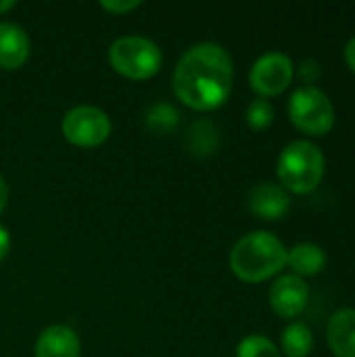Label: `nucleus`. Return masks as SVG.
Returning <instances> with one entry per match:
<instances>
[{
    "instance_id": "5",
    "label": "nucleus",
    "mask_w": 355,
    "mask_h": 357,
    "mask_svg": "<svg viewBox=\"0 0 355 357\" xmlns=\"http://www.w3.org/2000/svg\"><path fill=\"white\" fill-rule=\"evenodd\" d=\"M291 121L305 134L322 136L335 123V107L328 94L316 86H299L289 100Z\"/></svg>"
},
{
    "instance_id": "23",
    "label": "nucleus",
    "mask_w": 355,
    "mask_h": 357,
    "mask_svg": "<svg viewBox=\"0 0 355 357\" xmlns=\"http://www.w3.org/2000/svg\"><path fill=\"white\" fill-rule=\"evenodd\" d=\"M6 197H8L6 182H4V178L0 176V211H2V209H4V205H6Z\"/></svg>"
},
{
    "instance_id": "7",
    "label": "nucleus",
    "mask_w": 355,
    "mask_h": 357,
    "mask_svg": "<svg viewBox=\"0 0 355 357\" xmlns=\"http://www.w3.org/2000/svg\"><path fill=\"white\" fill-rule=\"evenodd\" d=\"M293 73H295V69L287 54L268 52L255 61L249 82H251L253 90L259 92L262 96H276L289 88Z\"/></svg>"
},
{
    "instance_id": "14",
    "label": "nucleus",
    "mask_w": 355,
    "mask_h": 357,
    "mask_svg": "<svg viewBox=\"0 0 355 357\" xmlns=\"http://www.w3.org/2000/svg\"><path fill=\"white\" fill-rule=\"evenodd\" d=\"M218 144H220V134H218V130H216V126L211 121L199 119L188 128L186 146H188V151L192 155H197V157L213 155L218 151Z\"/></svg>"
},
{
    "instance_id": "19",
    "label": "nucleus",
    "mask_w": 355,
    "mask_h": 357,
    "mask_svg": "<svg viewBox=\"0 0 355 357\" xmlns=\"http://www.w3.org/2000/svg\"><path fill=\"white\" fill-rule=\"evenodd\" d=\"M299 75L303 77L305 86H314V82H316V79H318V75H320V65H318L316 61L308 59V61H303V63H301V67H299Z\"/></svg>"
},
{
    "instance_id": "10",
    "label": "nucleus",
    "mask_w": 355,
    "mask_h": 357,
    "mask_svg": "<svg viewBox=\"0 0 355 357\" xmlns=\"http://www.w3.org/2000/svg\"><path fill=\"white\" fill-rule=\"evenodd\" d=\"M29 56V38L15 23H0V67L19 69Z\"/></svg>"
},
{
    "instance_id": "9",
    "label": "nucleus",
    "mask_w": 355,
    "mask_h": 357,
    "mask_svg": "<svg viewBox=\"0 0 355 357\" xmlns=\"http://www.w3.org/2000/svg\"><path fill=\"white\" fill-rule=\"evenodd\" d=\"M287 190L274 182H262L249 192V207L262 220H280L289 211Z\"/></svg>"
},
{
    "instance_id": "24",
    "label": "nucleus",
    "mask_w": 355,
    "mask_h": 357,
    "mask_svg": "<svg viewBox=\"0 0 355 357\" xmlns=\"http://www.w3.org/2000/svg\"><path fill=\"white\" fill-rule=\"evenodd\" d=\"M13 6H15V2H13V0H0V15H2V13H6V10H8V8H13Z\"/></svg>"
},
{
    "instance_id": "17",
    "label": "nucleus",
    "mask_w": 355,
    "mask_h": 357,
    "mask_svg": "<svg viewBox=\"0 0 355 357\" xmlns=\"http://www.w3.org/2000/svg\"><path fill=\"white\" fill-rule=\"evenodd\" d=\"M236 357H280V351L270 339L262 335H251L239 343Z\"/></svg>"
},
{
    "instance_id": "1",
    "label": "nucleus",
    "mask_w": 355,
    "mask_h": 357,
    "mask_svg": "<svg viewBox=\"0 0 355 357\" xmlns=\"http://www.w3.org/2000/svg\"><path fill=\"white\" fill-rule=\"evenodd\" d=\"M234 67L230 54L211 42L192 46L174 71L178 98L197 111L222 107L232 92Z\"/></svg>"
},
{
    "instance_id": "18",
    "label": "nucleus",
    "mask_w": 355,
    "mask_h": 357,
    "mask_svg": "<svg viewBox=\"0 0 355 357\" xmlns=\"http://www.w3.org/2000/svg\"><path fill=\"white\" fill-rule=\"evenodd\" d=\"M274 121V109L266 98H255L247 107V123L253 130H266Z\"/></svg>"
},
{
    "instance_id": "6",
    "label": "nucleus",
    "mask_w": 355,
    "mask_h": 357,
    "mask_svg": "<svg viewBox=\"0 0 355 357\" xmlns=\"http://www.w3.org/2000/svg\"><path fill=\"white\" fill-rule=\"evenodd\" d=\"M111 134L107 113L96 107H75L63 119V136L75 146H98Z\"/></svg>"
},
{
    "instance_id": "15",
    "label": "nucleus",
    "mask_w": 355,
    "mask_h": 357,
    "mask_svg": "<svg viewBox=\"0 0 355 357\" xmlns=\"http://www.w3.org/2000/svg\"><path fill=\"white\" fill-rule=\"evenodd\" d=\"M314 347L312 331L303 322H293L282 333V351L289 357H308Z\"/></svg>"
},
{
    "instance_id": "4",
    "label": "nucleus",
    "mask_w": 355,
    "mask_h": 357,
    "mask_svg": "<svg viewBox=\"0 0 355 357\" xmlns=\"http://www.w3.org/2000/svg\"><path fill=\"white\" fill-rule=\"evenodd\" d=\"M109 61L113 69L130 79H149L161 67L159 46L142 36L117 38L109 48Z\"/></svg>"
},
{
    "instance_id": "8",
    "label": "nucleus",
    "mask_w": 355,
    "mask_h": 357,
    "mask_svg": "<svg viewBox=\"0 0 355 357\" xmlns=\"http://www.w3.org/2000/svg\"><path fill=\"white\" fill-rule=\"evenodd\" d=\"M308 299H310V289L305 280L295 274L280 276L270 289V305L274 314H278L280 318L299 316L305 310Z\"/></svg>"
},
{
    "instance_id": "16",
    "label": "nucleus",
    "mask_w": 355,
    "mask_h": 357,
    "mask_svg": "<svg viewBox=\"0 0 355 357\" xmlns=\"http://www.w3.org/2000/svg\"><path fill=\"white\" fill-rule=\"evenodd\" d=\"M178 117L180 115H178V111L172 105L159 102V105L149 109L146 126H149V130H153L157 134H167V132H172L178 126Z\"/></svg>"
},
{
    "instance_id": "20",
    "label": "nucleus",
    "mask_w": 355,
    "mask_h": 357,
    "mask_svg": "<svg viewBox=\"0 0 355 357\" xmlns=\"http://www.w3.org/2000/svg\"><path fill=\"white\" fill-rule=\"evenodd\" d=\"M140 6V2L138 0H130V2H113V0H103L100 2V8H105V10H111V13H130V10H134V8H138Z\"/></svg>"
},
{
    "instance_id": "21",
    "label": "nucleus",
    "mask_w": 355,
    "mask_h": 357,
    "mask_svg": "<svg viewBox=\"0 0 355 357\" xmlns=\"http://www.w3.org/2000/svg\"><path fill=\"white\" fill-rule=\"evenodd\" d=\"M8 251H10V236H8L6 228L0 226V261L8 255Z\"/></svg>"
},
{
    "instance_id": "2",
    "label": "nucleus",
    "mask_w": 355,
    "mask_h": 357,
    "mask_svg": "<svg viewBox=\"0 0 355 357\" xmlns=\"http://www.w3.org/2000/svg\"><path fill=\"white\" fill-rule=\"evenodd\" d=\"M287 266L285 245L270 232L243 236L230 253V268L245 282H264Z\"/></svg>"
},
{
    "instance_id": "12",
    "label": "nucleus",
    "mask_w": 355,
    "mask_h": 357,
    "mask_svg": "<svg viewBox=\"0 0 355 357\" xmlns=\"http://www.w3.org/2000/svg\"><path fill=\"white\" fill-rule=\"evenodd\" d=\"M36 357H80V339L67 326H50L36 341Z\"/></svg>"
},
{
    "instance_id": "11",
    "label": "nucleus",
    "mask_w": 355,
    "mask_h": 357,
    "mask_svg": "<svg viewBox=\"0 0 355 357\" xmlns=\"http://www.w3.org/2000/svg\"><path fill=\"white\" fill-rule=\"evenodd\" d=\"M328 345L337 357H355V310L345 307L333 314L326 331Z\"/></svg>"
},
{
    "instance_id": "13",
    "label": "nucleus",
    "mask_w": 355,
    "mask_h": 357,
    "mask_svg": "<svg viewBox=\"0 0 355 357\" xmlns=\"http://www.w3.org/2000/svg\"><path fill=\"white\" fill-rule=\"evenodd\" d=\"M287 264L295 272V276H316L326 266V253L320 245L299 243L291 251H287Z\"/></svg>"
},
{
    "instance_id": "3",
    "label": "nucleus",
    "mask_w": 355,
    "mask_h": 357,
    "mask_svg": "<svg viewBox=\"0 0 355 357\" xmlns=\"http://www.w3.org/2000/svg\"><path fill=\"white\" fill-rule=\"evenodd\" d=\"M324 176V155L310 140H295L278 157V178L285 190L308 195Z\"/></svg>"
},
{
    "instance_id": "22",
    "label": "nucleus",
    "mask_w": 355,
    "mask_h": 357,
    "mask_svg": "<svg viewBox=\"0 0 355 357\" xmlns=\"http://www.w3.org/2000/svg\"><path fill=\"white\" fill-rule=\"evenodd\" d=\"M345 61H347V65L352 67V71L355 73V36L345 46Z\"/></svg>"
}]
</instances>
